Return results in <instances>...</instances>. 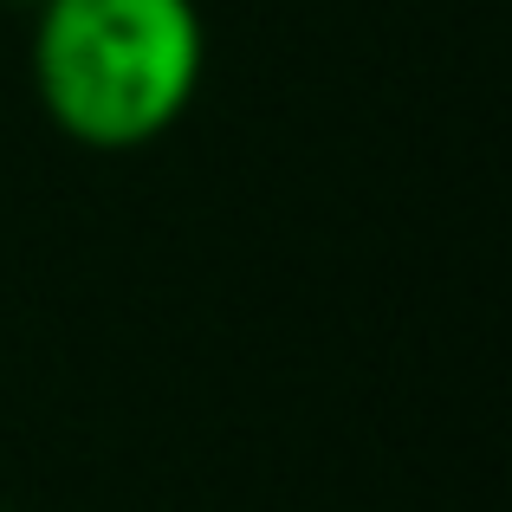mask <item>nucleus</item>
I'll use <instances>...</instances> for the list:
<instances>
[{
    "mask_svg": "<svg viewBox=\"0 0 512 512\" xmlns=\"http://www.w3.org/2000/svg\"><path fill=\"white\" fill-rule=\"evenodd\" d=\"M208 72L195 0H46L33 26V91L85 150L169 137Z\"/></svg>",
    "mask_w": 512,
    "mask_h": 512,
    "instance_id": "obj_1",
    "label": "nucleus"
},
{
    "mask_svg": "<svg viewBox=\"0 0 512 512\" xmlns=\"http://www.w3.org/2000/svg\"><path fill=\"white\" fill-rule=\"evenodd\" d=\"M0 512H7V506H0Z\"/></svg>",
    "mask_w": 512,
    "mask_h": 512,
    "instance_id": "obj_2",
    "label": "nucleus"
}]
</instances>
